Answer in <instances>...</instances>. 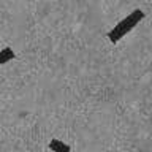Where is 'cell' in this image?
<instances>
[{"label": "cell", "instance_id": "cell-1", "mask_svg": "<svg viewBox=\"0 0 152 152\" xmlns=\"http://www.w3.org/2000/svg\"><path fill=\"white\" fill-rule=\"evenodd\" d=\"M144 18H146V13L144 11H141V10H135V11L128 13L127 16L122 19V21H119L116 26H114L111 30L108 32L106 37L109 38V41H111V43L121 41L122 38L125 37L128 32H132Z\"/></svg>", "mask_w": 152, "mask_h": 152}, {"label": "cell", "instance_id": "cell-2", "mask_svg": "<svg viewBox=\"0 0 152 152\" xmlns=\"http://www.w3.org/2000/svg\"><path fill=\"white\" fill-rule=\"evenodd\" d=\"M48 147H49L52 152H70V151H71V146L65 144V142H62V141H59V140H52Z\"/></svg>", "mask_w": 152, "mask_h": 152}, {"label": "cell", "instance_id": "cell-3", "mask_svg": "<svg viewBox=\"0 0 152 152\" xmlns=\"http://www.w3.org/2000/svg\"><path fill=\"white\" fill-rule=\"evenodd\" d=\"M13 59H16V54H14V51L11 49V48H3L2 51H0V64L5 65V64H8L10 60H13Z\"/></svg>", "mask_w": 152, "mask_h": 152}]
</instances>
